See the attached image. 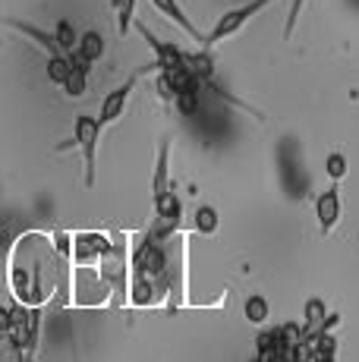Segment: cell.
I'll list each match as a JSON object with an SVG mask.
<instances>
[{"instance_id": "6da1fadb", "label": "cell", "mask_w": 359, "mask_h": 362, "mask_svg": "<svg viewBox=\"0 0 359 362\" xmlns=\"http://www.w3.org/2000/svg\"><path fill=\"white\" fill-rule=\"evenodd\" d=\"M274 0H249V4H243V6H233V10H227L224 16L215 23V29H211L208 35H205V41H202V47H215L220 45V41H227V38H233V35H240L246 29V25L252 23L255 16H259L261 10H268Z\"/></svg>"}, {"instance_id": "7a4b0ae2", "label": "cell", "mask_w": 359, "mask_h": 362, "mask_svg": "<svg viewBox=\"0 0 359 362\" xmlns=\"http://www.w3.org/2000/svg\"><path fill=\"white\" fill-rule=\"evenodd\" d=\"M98 139H101V123L98 117L79 114L76 117V129H73V145H79L82 161H86V186H95V151H98Z\"/></svg>"}, {"instance_id": "3957f363", "label": "cell", "mask_w": 359, "mask_h": 362, "mask_svg": "<svg viewBox=\"0 0 359 362\" xmlns=\"http://www.w3.org/2000/svg\"><path fill=\"white\" fill-rule=\"evenodd\" d=\"M155 69H158V64L142 66L139 73H133L126 82H123L120 88H114V92H110L107 98L101 101V110H98V123H101V129L114 127V123L120 120V117H123V110H126V104H129V95H133V88H136V82H139L145 73H155Z\"/></svg>"}, {"instance_id": "277c9868", "label": "cell", "mask_w": 359, "mask_h": 362, "mask_svg": "<svg viewBox=\"0 0 359 362\" xmlns=\"http://www.w3.org/2000/svg\"><path fill=\"white\" fill-rule=\"evenodd\" d=\"M315 218H319V230L324 236L341 224V189H337V183H331L328 189L315 199Z\"/></svg>"}, {"instance_id": "5b68a950", "label": "cell", "mask_w": 359, "mask_h": 362, "mask_svg": "<svg viewBox=\"0 0 359 362\" xmlns=\"http://www.w3.org/2000/svg\"><path fill=\"white\" fill-rule=\"evenodd\" d=\"M66 57H70V73H66V79H64V86H60V88H64L70 98H82V95H86V88H88L92 60H86L79 51H70Z\"/></svg>"}, {"instance_id": "8992f818", "label": "cell", "mask_w": 359, "mask_h": 362, "mask_svg": "<svg viewBox=\"0 0 359 362\" xmlns=\"http://www.w3.org/2000/svg\"><path fill=\"white\" fill-rule=\"evenodd\" d=\"M151 6H155V10L161 13V16H167L170 23L177 25V29H183V32L189 35L192 41H199V45H202V41H205V35L199 32V25L192 23L189 16H186V13H183V6H180L177 0H151Z\"/></svg>"}, {"instance_id": "52a82bcc", "label": "cell", "mask_w": 359, "mask_h": 362, "mask_svg": "<svg viewBox=\"0 0 359 362\" xmlns=\"http://www.w3.org/2000/svg\"><path fill=\"white\" fill-rule=\"evenodd\" d=\"M167 164H170V136L161 139V148H158V170H155V183H151V189H155V205L164 202V196L170 192Z\"/></svg>"}, {"instance_id": "ba28073f", "label": "cell", "mask_w": 359, "mask_h": 362, "mask_svg": "<svg viewBox=\"0 0 359 362\" xmlns=\"http://www.w3.org/2000/svg\"><path fill=\"white\" fill-rule=\"evenodd\" d=\"M324 315H328V305H324V299H319V296H312L306 303V312H302V337L306 340H312L315 334L322 331V322H324Z\"/></svg>"}, {"instance_id": "9c48e42d", "label": "cell", "mask_w": 359, "mask_h": 362, "mask_svg": "<svg viewBox=\"0 0 359 362\" xmlns=\"http://www.w3.org/2000/svg\"><path fill=\"white\" fill-rule=\"evenodd\" d=\"M76 51L95 64V60H101V54H105V38H101L98 32H82L79 41H76Z\"/></svg>"}, {"instance_id": "30bf717a", "label": "cell", "mask_w": 359, "mask_h": 362, "mask_svg": "<svg viewBox=\"0 0 359 362\" xmlns=\"http://www.w3.org/2000/svg\"><path fill=\"white\" fill-rule=\"evenodd\" d=\"M136 4L139 0H114V16H117V32L120 35H129L136 23Z\"/></svg>"}, {"instance_id": "8fae6325", "label": "cell", "mask_w": 359, "mask_h": 362, "mask_svg": "<svg viewBox=\"0 0 359 362\" xmlns=\"http://www.w3.org/2000/svg\"><path fill=\"white\" fill-rule=\"evenodd\" d=\"M243 315L249 318L252 325H265L268 322V315H271V305H268V299L265 296H249L246 299V305H243Z\"/></svg>"}, {"instance_id": "7c38bea8", "label": "cell", "mask_w": 359, "mask_h": 362, "mask_svg": "<svg viewBox=\"0 0 359 362\" xmlns=\"http://www.w3.org/2000/svg\"><path fill=\"white\" fill-rule=\"evenodd\" d=\"M54 41L60 45V51H64V54H70V51H76V41H79V35L73 32V25L66 23V19H60V23L54 25Z\"/></svg>"}, {"instance_id": "4fadbf2b", "label": "cell", "mask_w": 359, "mask_h": 362, "mask_svg": "<svg viewBox=\"0 0 359 362\" xmlns=\"http://www.w3.org/2000/svg\"><path fill=\"white\" fill-rule=\"evenodd\" d=\"M66 73H70V57H66V54H60V57H47V79H51L54 86H64Z\"/></svg>"}, {"instance_id": "5bb4252c", "label": "cell", "mask_w": 359, "mask_h": 362, "mask_svg": "<svg viewBox=\"0 0 359 362\" xmlns=\"http://www.w3.org/2000/svg\"><path fill=\"white\" fill-rule=\"evenodd\" d=\"M324 170H328L331 183H341V180L347 177L350 164H347V158H343L341 151H331V155H328V161H324Z\"/></svg>"}, {"instance_id": "9a60e30c", "label": "cell", "mask_w": 359, "mask_h": 362, "mask_svg": "<svg viewBox=\"0 0 359 362\" xmlns=\"http://www.w3.org/2000/svg\"><path fill=\"white\" fill-rule=\"evenodd\" d=\"M192 224H196V230H199V233H215L220 221H218V211H215V208L205 205V208H199V211H196Z\"/></svg>"}, {"instance_id": "2e32d148", "label": "cell", "mask_w": 359, "mask_h": 362, "mask_svg": "<svg viewBox=\"0 0 359 362\" xmlns=\"http://www.w3.org/2000/svg\"><path fill=\"white\" fill-rule=\"evenodd\" d=\"M23 346L10 337V334H0V362H23Z\"/></svg>"}, {"instance_id": "e0dca14e", "label": "cell", "mask_w": 359, "mask_h": 362, "mask_svg": "<svg viewBox=\"0 0 359 362\" xmlns=\"http://www.w3.org/2000/svg\"><path fill=\"white\" fill-rule=\"evenodd\" d=\"M174 101H177L180 114H183V117H192V114L199 110V88H186V92H180Z\"/></svg>"}, {"instance_id": "ac0fdd59", "label": "cell", "mask_w": 359, "mask_h": 362, "mask_svg": "<svg viewBox=\"0 0 359 362\" xmlns=\"http://www.w3.org/2000/svg\"><path fill=\"white\" fill-rule=\"evenodd\" d=\"M306 6V0H290V13H287V23H284V38L290 41V35L296 32V23H300V13Z\"/></svg>"}, {"instance_id": "d6986e66", "label": "cell", "mask_w": 359, "mask_h": 362, "mask_svg": "<svg viewBox=\"0 0 359 362\" xmlns=\"http://www.w3.org/2000/svg\"><path fill=\"white\" fill-rule=\"evenodd\" d=\"M252 362H265V359H261V356H255V359H252Z\"/></svg>"}]
</instances>
